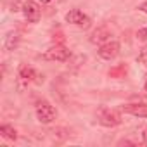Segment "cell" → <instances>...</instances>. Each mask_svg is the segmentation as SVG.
Segmentation results:
<instances>
[{
	"label": "cell",
	"mask_w": 147,
	"mask_h": 147,
	"mask_svg": "<svg viewBox=\"0 0 147 147\" xmlns=\"http://www.w3.org/2000/svg\"><path fill=\"white\" fill-rule=\"evenodd\" d=\"M36 118H38V121L40 123H43V125H49V123H52L54 119H55V116H57V111H55V107L50 104V102H47V100H40L38 104H36Z\"/></svg>",
	"instance_id": "6da1fadb"
},
{
	"label": "cell",
	"mask_w": 147,
	"mask_h": 147,
	"mask_svg": "<svg viewBox=\"0 0 147 147\" xmlns=\"http://www.w3.org/2000/svg\"><path fill=\"white\" fill-rule=\"evenodd\" d=\"M97 119L104 126H118L121 123V116L118 111L109 109V107H100L97 109Z\"/></svg>",
	"instance_id": "7a4b0ae2"
},
{
	"label": "cell",
	"mask_w": 147,
	"mask_h": 147,
	"mask_svg": "<svg viewBox=\"0 0 147 147\" xmlns=\"http://www.w3.org/2000/svg\"><path fill=\"white\" fill-rule=\"evenodd\" d=\"M43 59H47V61H67L69 59V50L64 45H54L49 50H45Z\"/></svg>",
	"instance_id": "3957f363"
},
{
	"label": "cell",
	"mask_w": 147,
	"mask_h": 147,
	"mask_svg": "<svg viewBox=\"0 0 147 147\" xmlns=\"http://www.w3.org/2000/svg\"><path fill=\"white\" fill-rule=\"evenodd\" d=\"M23 12H24V18H26L30 23H38L40 14H42L40 5H38L36 2H31V0L24 2V5H23Z\"/></svg>",
	"instance_id": "277c9868"
},
{
	"label": "cell",
	"mask_w": 147,
	"mask_h": 147,
	"mask_svg": "<svg viewBox=\"0 0 147 147\" xmlns=\"http://www.w3.org/2000/svg\"><path fill=\"white\" fill-rule=\"evenodd\" d=\"M118 54H119V43H118V42H106V43L100 45V49H99V57H102V59H106V61L114 59Z\"/></svg>",
	"instance_id": "5b68a950"
},
{
	"label": "cell",
	"mask_w": 147,
	"mask_h": 147,
	"mask_svg": "<svg viewBox=\"0 0 147 147\" xmlns=\"http://www.w3.org/2000/svg\"><path fill=\"white\" fill-rule=\"evenodd\" d=\"M19 78H23V80H26V82H35V83H43V76H40L38 73L33 69V67H30V66H23L21 69H19Z\"/></svg>",
	"instance_id": "8992f818"
},
{
	"label": "cell",
	"mask_w": 147,
	"mask_h": 147,
	"mask_svg": "<svg viewBox=\"0 0 147 147\" xmlns=\"http://www.w3.org/2000/svg\"><path fill=\"white\" fill-rule=\"evenodd\" d=\"M121 111L130 113L133 116H140V118H147V106L145 104H126L121 107Z\"/></svg>",
	"instance_id": "52a82bcc"
},
{
	"label": "cell",
	"mask_w": 147,
	"mask_h": 147,
	"mask_svg": "<svg viewBox=\"0 0 147 147\" xmlns=\"http://www.w3.org/2000/svg\"><path fill=\"white\" fill-rule=\"evenodd\" d=\"M66 21L71 23V24H83V23H87L88 19H87V16H85L82 11L73 9V11H69V12L66 14Z\"/></svg>",
	"instance_id": "ba28073f"
},
{
	"label": "cell",
	"mask_w": 147,
	"mask_h": 147,
	"mask_svg": "<svg viewBox=\"0 0 147 147\" xmlns=\"http://www.w3.org/2000/svg\"><path fill=\"white\" fill-rule=\"evenodd\" d=\"M109 36H111L109 30L102 26V28H97V30L94 31V35L90 36V42H92V43H104V42H107Z\"/></svg>",
	"instance_id": "9c48e42d"
},
{
	"label": "cell",
	"mask_w": 147,
	"mask_h": 147,
	"mask_svg": "<svg viewBox=\"0 0 147 147\" xmlns=\"http://www.w3.org/2000/svg\"><path fill=\"white\" fill-rule=\"evenodd\" d=\"M126 71H128L126 64H118L116 67H113V69L109 71V76H111V78H125Z\"/></svg>",
	"instance_id": "30bf717a"
},
{
	"label": "cell",
	"mask_w": 147,
	"mask_h": 147,
	"mask_svg": "<svg viewBox=\"0 0 147 147\" xmlns=\"http://www.w3.org/2000/svg\"><path fill=\"white\" fill-rule=\"evenodd\" d=\"M0 133H2L5 138H9V140H16V138H18L16 130H14L12 126H9V125H2V126H0Z\"/></svg>",
	"instance_id": "8fae6325"
},
{
	"label": "cell",
	"mask_w": 147,
	"mask_h": 147,
	"mask_svg": "<svg viewBox=\"0 0 147 147\" xmlns=\"http://www.w3.org/2000/svg\"><path fill=\"white\" fill-rule=\"evenodd\" d=\"M18 42H19V36H18V33L11 31V33L7 35V38H5V49H7V50H12V49L18 45Z\"/></svg>",
	"instance_id": "7c38bea8"
},
{
	"label": "cell",
	"mask_w": 147,
	"mask_h": 147,
	"mask_svg": "<svg viewBox=\"0 0 147 147\" xmlns=\"http://www.w3.org/2000/svg\"><path fill=\"white\" fill-rule=\"evenodd\" d=\"M138 62H142V64L147 66V47H144V49L140 50V54H138Z\"/></svg>",
	"instance_id": "4fadbf2b"
},
{
	"label": "cell",
	"mask_w": 147,
	"mask_h": 147,
	"mask_svg": "<svg viewBox=\"0 0 147 147\" xmlns=\"http://www.w3.org/2000/svg\"><path fill=\"white\" fill-rule=\"evenodd\" d=\"M137 36H138L140 40H147V26H145V28H142V30H138Z\"/></svg>",
	"instance_id": "5bb4252c"
},
{
	"label": "cell",
	"mask_w": 147,
	"mask_h": 147,
	"mask_svg": "<svg viewBox=\"0 0 147 147\" xmlns=\"http://www.w3.org/2000/svg\"><path fill=\"white\" fill-rule=\"evenodd\" d=\"M138 9H140L142 12H145V14H147V2H144V4H142V5H140Z\"/></svg>",
	"instance_id": "9a60e30c"
},
{
	"label": "cell",
	"mask_w": 147,
	"mask_h": 147,
	"mask_svg": "<svg viewBox=\"0 0 147 147\" xmlns=\"http://www.w3.org/2000/svg\"><path fill=\"white\" fill-rule=\"evenodd\" d=\"M144 142H147V128L144 130Z\"/></svg>",
	"instance_id": "2e32d148"
},
{
	"label": "cell",
	"mask_w": 147,
	"mask_h": 147,
	"mask_svg": "<svg viewBox=\"0 0 147 147\" xmlns=\"http://www.w3.org/2000/svg\"><path fill=\"white\" fill-rule=\"evenodd\" d=\"M42 4H49V2H52V0H40Z\"/></svg>",
	"instance_id": "e0dca14e"
},
{
	"label": "cell",
	"mask_w": 147,
	"mask_h": 147,
	"mask_svg": "<svg viewBox=\"0 0 147 147\" xmlns=\"http://www.w3.org/2000/svg\"><path fill=\"white\" fill-rule=\"evenodd\" d=\"M144 88H145V92H147V82H145V87H144Z\"/></svg>",
	"instance_id": "ac0fdd59"
}]
</instances>
